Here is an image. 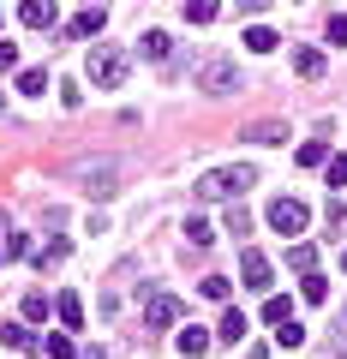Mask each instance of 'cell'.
I'll return each mask as SVG.
<instances>
[{
    "label": "cell",
    "instance_id": "15",
    "mask_svg": "<svg viewBox=\"0 0 347 359\" xmlns=\"http://www.w3.org/2000/svg\"><path fill=\"white\" fill-rule=\"evenodd\" d=\"M264 323H275V330H282V323H294V306H287L282 294H270V299H264Z\"/></svg>",
    "mask_w": 347,
    "mask_h": 359
},
{
    "label": "cell",
    "instance_id": "21",
    "mask_svg": "<svg viewBox=\"0 0 347 359\" xmlns=\"http://www.w3.org/2000/svg\"><path fill=\"white\" fill-rule=\"evenodd\" d=\"M299 294H306V306H323V299H329V282H323V276H306Z\"/></svg>",
    "mask_w": 347,
    "mask_h": 359
},
{
    "label": "cell",
    "instance_id": "27",
    "mask_svg": "<svg viewBox=\"0 0 347 359\" xmlns=\"http://www.w3.org/2000/svg\"><path fill=\"white\" fill-rule=\"evenodd\" d=\"M323 180H329V186H347V156H329V168H323Z\"/></svg>",
    "mask_w": 347,
    "mask_h": 359
},
{
    "label": "cell",
    "instance_id": "1",
    "mask_svg": "<svg viewBox=\"0 0 347 359\" xmlns=\"http://www.w3.org/2000/svg\"><path fill=\"white\" fill-rule=\"evenodd\" d=\"M257 186V168H210V174H198V186L192 192L204 198V204H233V198H245Z\"/></svg>",
    "mask_w": 347,
    "mask_h": 359
},
{
    "label": "cell",
    "instance_id": "13",
    "mask_svg": "<svg viewBox=\"0 0 347 359\" xmlns=\"http://www.w3.org/2000/svg\"><path fill=\"white\" fill-rule=\"evenodd\" d=\"M294 72L299 78H323V48H294Z\"/></svg>",
    "mask_w": 347,
    "mask_h": 359
},
{
    "label": "cell",
    "instance_id": "26",
    "mask_svg": "<svg viewBox=\"0 0 347 359\" xmlns=\"http://www.w3.org/2000/svg\"><path fill=\"white\" fill-rule=\"evenodd\" d=\"M306 341V330H299V323H282V330H275V347H299Z\"/></svg>",
    "mask_w": 347,
    "mask_h": 359
},
{
    "label": "cell",
    "instance_id": "20",
    "mask_svg": "<svg viewBox=\"0 0 347 359\" xmlns=\"http://www.w3.org/2000/svg\"><path fill=\"white\" fill-rule=\"evenodd\" d=\"M0 341L6 347H36V335H30L25 323H0Z\"/></svg>",
    "mask_w": 347,
    "mask_h": 359
},
{
    "label": "cell",
    "instance_id": "18",
    "mask_svg": "<svg viewBox=\"0 0 347 359\" xmlns=\"http://www.w3.org/2000/svg\"><path fill=\"white\" fill-rule=\"evenodd\" d=\"M299 168H329V144H299Z\"/></svg>",
    "mask_w": 347,
    "mask_h": 359
},
{
    "label": "cell",
    "instance_id": "29",
    "mask_svg": "<svg viewBox=\"0 0 347 359\" xmlns=\"http://www.w3.org/2000/svg\"><path fill=\"white\" fill-rule=\"evenodd\" d=\"M204 299H228V276H204Z\"/></svg>",
    "mask_w": 347,
    "mask_h": 359
},
{
    "label": "cell",
    "instance_id": "12",
    "mask_svg": "<svg viewBox=\"0 0 347 359\" xmlns=\"http://www.w3.org/2000/svg\"><path fill=\"white\" fill-rule=\"evenodd\" d=\"M18 18H25L30 30H54V18H60V13H54V6H42V0H30V6H18Z\"/></svg>",
    "mask_w": 347,
    "mask_h": 359
},
{
    "label": "cell",
    "instance_id": "16",
    "mask_svg": "<svg viewBox=\"0 0 347 359\" xmlns=\"http://www.w3.org/2000/svg\"><path fill=\"white\" fill-rule=\"evenodd\" d=\"M138 42H144L150 60H168V54H174V36H168V30H150V36H138Z\"/></svg>",
    "mask_w": 347,
    "mask_h": 359
},
{
    "label": "cell",
    "instance_id": "6",
    "mask_svg": "<svg viewBox=\"0 0 347 359\" xmlns=\"http://www.w3.org/2000/svg\"><path fill=\"white\" fill-rule=\"evenodd\" d=\"M306 222H311V210L299 204V198H275L270 204V228L275 233H306Z\"/></svg>",
    "mask_w": 347,
    "mask_h": 359
},
{
    "label": "cell",
    "instance_id": "24",
    "mask_svg": "<svg viewBox=\"0 0 347 359\" xmlns=\"http://www.w3.org/2000/svg\"><path fill=\"white\" fill-rule=\"evenodd\" d=\"M287 264H294V269H306V276H311V264H318V252H311V245H306V240H299V245H294V252H287Z\"/></svg>",
    "mask_w": 347,
    "mask_h": 359
},
{
    "label": "cell",
    "instance_id": "31",
    "mask_svg": "<svg viewBox=\"0 0 347 359\" xmlns=\"http://www.w3.org/2000/svg\"><path fill=\"white\" fill-rule=\"evenodd\" d=\"M329 42H335V48L347 42V13H329Z\"/></svg>",
    "mask_w": 347,
    "mask_h": 359
},
{
    "label": "cell",
    "instance_id": "19",
    "mask_svg": "<svg viewBox=\"0 0 347 359\" xmlns=\"http://www.w3.org/2000/svg\"><path fill=\"white\" fill-rule=\"evenodd\" d=\"M18 90H25V96H42V90H48V72H42V66H25V72H18Z\"/></svg>",
    "mask_w": 347,
    "mask_h": 359
},
{
    "label": "cell",
    "instance_id": "33",
    "mask_svg": "<svg viewBox=\"0 0 347 359\" xmlns=\"http://www.w3.org/2000/svg\"><path fill=\"white\" fill-rule=\"evenodd\" d=\"M0 233H6V216H0Z\"/></svg>",
    "mask_w": 347,
    "mask_h": 359
},
{
    "label": "cell",
    "instance_id": "30",
    "mask_svg": "<svg viewBox=\"0 0 347 359\" xmlns=\"http://www.w3.org/2000/svg\"><path fill=\"white\" fill-rule=\"evenodd\" d=\"M228 233H252V216H245V210H240V204H233V210H228Z\"/></svg>",
    "mask_w": 347,
    "mask_h": 359
},
{
    "label": "cell",
    "instance_id": "8",
    "mask_svg": "<svg viewBox=\"0 0 347 359\" xmlns=\"http://www.w3.org/2000/svg\"><path fill=\"white\" fill-rule=\"evenodd\" d=\"M174 341H180V353H186V359H204L216 335H210V330H198V323H192V330H180V335H174Z\"/></svg>",
    "mask_w": 347,
    "mask_h": 359
},
{
    "label": "cell",
    "instance_id": "14",
    "mask_svg": "<svg viewBox=\"0 0 347 359\" xmlns=\"http://www.w3.org/2000/svg\"><path fill=\"white\" fill-rule=\"evenodd\" d=\"M245 138H252V144H282V138H287V126H282V120H257Z\"/></svg>",
    "mask_w": 347,
    "mask_h": 359
},
{
    "label": "cell",
    "instance_id": "35",
    "mask_svg": "<svg viewBox=\"0 0 347 359\" xmlns=\"http://www.w3.org/2000/svg\"><path fill=\"white\" fill-rule=\"evenodd\" d=\"M0 108H6V96H0Z\"/></svg>",
    "mask_w": 347,
    "mask_h": 359
},
{
    "label": "cell",
    "instance_id": "34",
    "mask_svg": "<svg viewBox=\"0 0 347 359\" xmlns=\"http://www.w3.org/2000/svg\"><path fill=\"white\" fill-rule=\"evenodd\" d=\"M341 269H347V252H341Z\"/></svg>",
    "mask_w": 347,
    "mask_h": 359
},
{
    "label": "cell",
    "instance_id": "5",
    "mask_svg": "<svg viewBox=\"0 0 347 359\" xmlns=\"http://www.w3.org/2000/svg\"><path fill=\"white\" fill-rule=\"evenodd\" d=\"M180 318H186V299H174V294H150L144 299V323H150V330H174Z\"/></svg>",
    "mask_w": 347,
    "mask_h": 359
},
{
    "label": "cell",
    "instance_id": "9",
    "mask_svg": "<svg viewBox=\"0 0 347 359\" xmlns=\"http://www.w3.org/2000/svg\"><path fill=\"white\" fill-rule=\"evenodd\" d=\"M102 25H108L102 6H84V13H72V36H102Z\"/></svg>",
    "mask_w": 347,
    "mask_h": 359
},
{
    "label": "cell",
    "instance_id": "32",
    "mask_svg": "<svg viewBox=\"0 0 347 359\" xmlns=\"http://www.w3.org/2000/svg\"><path fill=\"white\" fill-rule=\"evenodd\" d=\"M0 72H18V48L13 42H0Z\"/></svg>",
    "mask_w": 347,
    "mask_h": 359
},
{
    "label": "cell",
    "instance_id": "11",
    "mask_svg": "<svg viewBox=\"0 0 347 359\" xmlns=\"http://www.w3.org/2000/svg\"><path fill=\"white\" fill-rule=\"evenodd\" d=\"M84 192L90 198H114V168H84Z\"/></svg>",
    "mask_w": 347,
    "mask_h": 359
},
{
    "label": "cell",
    "instance_id": "10",
    "mask_svg": "<svg viewBox=\"0 0 347 359\" xmlns=\"http://www.w3.org/2000/svg\"><path fill=\"white\" fill-rule=\"evenodd\" d=\"M54 318H60L66 330H84V299H78V294H60V299H54Z\"/></svg>",
    "mask_w": 347,
    "mask_h": 359
},
{
    "label": "cell",
    "instance_id": "17",
    "mask_svg": "<svg viewBox=\"0 0 347 359\" xmlns=\"http://www.w3.org/2000/svg\"><path fill=\"white\" fill-rule=\"evenodd\" d=\"M275 42H282V36H275V30H264V25H252V30H245V48H252V54H270Z\"/></svg>",
    "mask_w": 347,
    "mask_h": 359
},
{
    "label": "cell",
    "instance_id": "2",
    "mask_svg": "<svg viewBox=\"0 0 347 359\" xmlns=\"http://www.w3.org/2000/svg\"><path fill=\"white\" fill-rule=\"evenodd\" d=\"M84 72H90L96 90H120V84H126V72H132V60L120 48H90V66H84Z\"/></svg>",
    "mask_w": 347,
    "mask_h": 359
},
{
    "label": "cell",
    "instance_id": "28",
    "mask_svg": "<svg viewBox=\"0 0 347 359\" xmlns=\"http://www.w3.org/2000/svg\"><path fill=\"white\" fill-rule=\"evenodd\" d=\"M42 353H48V359H72V341H66V335H48V341H42Z\"/></svg>",
    "mask_w": 347,
    "mask_h": 359
},
{
    "label": "cell",
    "instance_id": "4",
    "mask_svg": "<svg viewBox=\"0 0 347 359\" xmlns=\"http://www.w3.org/2000/svg\"><path fill=\"white\" fill-rule=\"evenodd\" d=\"M270 276H275L270 257L257 252V245H245V252H240V287H252V294H270Z\"/></svg>",
    "mask_w": 347,
    "mask_h": 359
},
{
    "label": "cell",
    "instance_id": "22",
    "mask_svg": "<svg viewBox=\"0 0 347 359\" xmlns=\"http://www.w3.org/2000/svg\"><path fill=\"white\" fill-rule=\"evenodd\" d=\"M186 240H192V245H198V252H204V245H210V240H216V228H210V222H198V216H192V222H186Z\"/></svg>",
    "mask_w": 347,
    "mask_h": 359
},
{
    "label": "cell",
    "instance_id": "3",
    "mask_svg": "<svg viewBox=\"0 0 347 359\" xmlns=\"http://www.w3.org/2000/svg\"><path fill=\"white\" fill-rule=\"evenodd\" d=\"M198 90H210V96L240 90V66H233V60H204V66H198Z\"/></svg>",
    "mask_w": 347,
    "mask_h": 359
},
{
    "label": "cell",
    "instance_id": "7",
    "mask_svg": "<svg viewBox=\"0 0 347 359\" xmlns=\"http://www.w3.org/2000/svg\"><path fill=\"white\" fill-rule=\"evenodd\" d=\"M245 330H252V318H245L240 306H228V311H222V330H216V341H245Z\"/></svg>",
    "mask_w": 347,
    "mask_h": 359
},
{
    "label": "cell",
    "instance_id": "25",
    "mask_svg": "<svg viewBox=\"0 0 347 359\" xmlns=\"http://www.w3.org/2000/svg\"><path fill=\"white\" fill-rule=\"evenodd\" d=\"M25 318H30V323L48 318V294H25Z\"/></svg>",
    "mask_w": 347,
    "mask_h": 359
},
{
    "label": "cell",
    "instance_id": "23",
    "mask_svg": "<svg viewBox=\"0 0 347 359\" xmlns=\"http://www.w3.org/2000/svg\"><path fill=\"white\" fill-rule=\"evenodd\" d=\"M66 252H72V245H66V240H54V245H42V252H36V269H48V264H60Z\"/></svg>",
    "mask_w": 347,
    "mask_h": 359
}]
</instances>
